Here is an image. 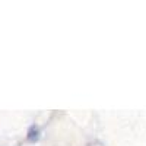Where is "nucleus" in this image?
<instances>
[{
    "label": "nucleus",
    "mask_w": 146,
    "mask_h": 146,
    "mask_svg": "<svg viewBox=\"0 0 146 146\" xmlns=\"http://www.w3.org/2000/svg\"><path fill=\"white\" fill-rule=\"evenodd\" d=\"M36 133H38V131H36V127H32V129H29V139H36V136H38V135H36Z\"/></svg>",
    "instance_id": "f257e3e1"
}]
</instances>
